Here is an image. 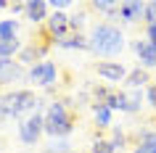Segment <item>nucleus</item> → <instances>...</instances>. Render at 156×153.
<instances>
[{
  "mask_svg": "<svg viewBox=\"0 0 156 153\" xmlns=\"http://www.w3.org/2000/svg\"><path fill=\"white\" fill-rule=\"evenodd\" d=\"M90 53L98 58H114L124 50V29L111 21H95L90 26Z\"/></svg>",
  "mask_w": 156,
  "mask_h": 153,
  "instance_id": "nucleus-1",
  "label": "nucleus"
},
{
  "mask_svg": "<svg viewBox=\"0 0 156 153\" xmlns=\"http://www.w3.org/2000/svg\"><path fill=\"white\" fill-rule=\"evenodd\" d=\"M0 103H3V116H5V121L21 119V116L29 119L32 113L48 108V106H42L45 100L37 98L29 87H13V90H8L5 95H0Z\"/></svg>",
  "mask_w": 156,
  "mask_h": 153,
  "instance_id": "nucleus-2",
  "label": "nucleus"
},
{
  "mask_svg": "<svg viewBox=\"0 0 156 153\" xmlns=\"http://www.w3.org/2000/svg\"><path fill=\"white\" fill-rule=\"evenodd\" d=\"M77 127V113L74 108L66 106L64 98H56L48 103V111H45V135L53 140V137H69Z\"/></svg>",
  "mask_w": 156,
  "mask_h": 153,
  "instance_id": "nucleus-3",
  "label": "nucleus"
},
{
  "mask_svg": "<svg viewBox=\"0 0 156 153\" xmlns=\"http://www.w3.org/2000/svg\"><path fill=\"white\" fill-rule=\"evenodd\" d=\"M58 79H61V66L56 64V61H42V64H34L32 69H29V77H27V82L29 85H34V87H42V90H53L58 85Z\"/></svg>",
  "mask_w": 156,
  "mask_h": 153,
  "instance_id": "nucleus-4",
  "label": "nucleus"
},
{
  "mask_svg": "<svg viewBox=\"0 0 156 153\" xmlns=\"http://www.w3.org/2000/svg\"><path fill=\"white\" fill-rule=\"evenodd\" d=\"M48 111V108H45ZM45 111H37V113H32L29 119H24V121H19V140L24 145H37L40 143V137L45 135Z\"/></svg>",
  "mask_w": 156,
  "mask_h": 153,
  "instance_id": "nucleus-5",
  "label": "nucleus"
},
{
  "mask_svg": "<svg viewBox=\"0 0 156 153\" xmlns=\"http://www.w3.org/2000/svg\"><path fill=\"white\" fill-rule=\"evenodd\" d=\"M93 69H95V74H98V79L106 82V85H111V87L124 85L127 74H130V69H127L122 61H98Z\"/></svg>",
  "mask_w": 156,
  "mask_h": 153,
  "instance_id": "nucleus-6",
  "label": "nucleus"
},
{
  "mask_svg": "<svg viewBox=\"0 0 156 153\" xmlns=\"http://www.w3.org/2000/svg\"><path fill=\"white\" fill-rule=\"evenodd\" d=\"M50 42H42V40H32L27 42L24 48H21V53H19V64L27 66V69H32L34 64H42V61H48V53H50Z\"/></svg>",
  "mask_w": 156,
  "mask_h": 153,
  "instance_id": "nucleus-7",
  "label": "nucleus"
},
{
  "mask_svg": "<svg viewBox=\"0 0 156 153\" xmlns=\"http://www.w3.org/2000/svg\"><path fill=\"white\" fill-rule=\"evenodd\" d=\"M27 77H29V69L21 66L16 58H0V87L27 82Z\"/></svg>",
  "mask_w": 156,
  "mask_h": 153,
  "instance_id": "nucleus-8",
  "label": "nucleus"
},
{
  "mask_svg": "<svg viewBox=\"0 0 156 153\" xmlns=\"http://www.w3.org/2000/svg\"><path fill=\"white\" fill-rule=\"evenodd\" d=\"M132 50H135V56H138L140 61V69H146V71H151V69H156V45L151 40H135L132 42Z\"/></svg>",
  "mask_w": 156,
  "mask_h": 153,
  "instance_id": "nucleus-9",
  "label": "nucleus"
},
{
  "mask_svg": "<svg viewBox=\"0 0 156 153\" xmlns=\"http://www.w3.org/2000/svg\"><path fill=\"white\" fill-rule=\"evenodd\" d=\"M48 16H50V5H48V0H27L24 19L29 21V24H34V26H45Z\"/></svg>",
  "mask_w": 156,
  "mask_h": 153,
  "instance_id": "nucleus-10",
  "label": "nucleus"
},
{
  "mask_svg": "<svg viewBox=\"0 0 156 153\" xmlns=\"http://www.w3.org/2000/svg\"><path fill=\"white\" fill-rule=\"evenodd\" d=\"M119 19L124 24L146 21V3H140V0H124V3H119Z\"/></svg>",
  "mask_w": 156,
  "mask_h": 153,
  "instance_id": "nucleus-11",
  "label": "nucleus"
},
{
  "mask_svg": "<svg viewBox=\"0 0 156 153\" xmlns=\"http://www.w3.org/2000/svg\"><path fill=\"white\" fill-rule=\"evenodd\" d=\"M148 85H154V82H151V71L140 69V66L130 69L127 79H124V90H146Z\"/></svg>",
  "mask_w": 156,
  "mask_h": 153,
  "instance_id": "nucleus-12",
  "label": "nucleus"
},
{
  "mask_svg": "<svg viewBox=\"0 0 156 153\" xmlns=\"http://www.w3.org/2000/svg\"><path fill=\"white\" fill-rule=\"evenodd\" d=\"M90 111H93V121H95L98 129H111V124H114V111L106 103H93Z\"/></svg>",
  "mask_w": 156,
  "mask_h": 153,
  "instance_id": "nucleus-13",
  "label": "nucleus"
},
{
  "mask_svg": "<svg viewBox=\"0 0 156 153\" xmlns=\"http://www.w3.org/2000/svg\"><path fill=\"white\" fill-rule=\"evenodd\" d=\"M61 50H90V37L85 32H74L69 37H64L61 42H56Z\"/></svg>",
  "mask_w": 156,
  "mask_h": 153,
  "instance_id": "nucleus-14",
  "label": "nucleus"
},
{
  "mask_svg": "<svg viewBox=\"0 0 156 153\" xmlns=\"http://www.w3.org/2000/svg\"><path fill=\"white\" fill-rule=\"evenodd\" d=\"M21 48H24V42L19 40V37H13V40H0V58H19Z\"/></svg>",
  "mask_w": 156,
  "mask_h": 153,
  "instance_id": "nucleus-15",
  "label": "nucleus"
},
{
  "mask_svg": "<svg viewBox=\"0 0 156 153\" xmlns=\"http://www.w3.org/2000/svg\"><path fill=\"white\" fill-rule=\"evenodd\" d=\"M87 8L103 16H119V3H108V0H93Z\"/></svg>",
  "mask_w": 156,
  "mask_h": 153,
  "instance_id": "nucleus-16",
  "label": "nucleus"
},
{
  "mask_svg": "<svg viewBox=\"0 0 156 153\" xmlns=\"http://www.w3.org/2000/svg\"><path fill=\"white\" fill-rule=\"evenodd\" d=\"M19 37V19H0V40H13Z\"/></svg>",
  "mask_w": 156,
  "mask_h": 153,
  "instance_id": "nucleus-17",
  "label": "nucleus"
},
{
  "mask_svg": "<svg viewBox=\"0 0 156 153\" xmlns=\"http://www.w3.org/2000/svg\"><path fill=\"white\" fill-rule=\"evenodd\" d=\"M45 153H74L72 140H69V137H53V140L45 145Z\"/></svg>",
  "mask_w": 156,
  "mask_h": 153,
  "instance_id": "nucleus-18",
  "label": "nucleus"
},
{
  "mask_svg": "<svg viewBox=\"0 0 156 153\" xmlns=\"http://www.w3.org/2000/svg\"><path fill=\"white\" fill-rule=\"evenodd\" d=\"M87 11H74V13H69V32H82V26L87 24Z\"/></svg>",
  "mask_w": 156,
  "mask_h": 153,
  "instance_id": "nucleus-19",
  "label": "nucleus"
},
{
  "mask_svg": "<svg viewBox=\"0 0 156 153\" xmlns=\"http://www.w3.org/2000/svg\"><path fill=\"white\" fill-rule=\"evenodd\" d=\"M108 143H111V148H114L116 153L122 151L124 145H127V132H124V129H111V137H108Z\"/></svg>",
  "mask_w": 156,
  "mask_h": 153,
  "instance_id": "nucleus-20",
  "label": "nucleus"
},
{
  "mask_svg": "<svg viewBox=\"0 0 156 153\" xmlns=\"http://www.w3.org/2000/svg\"><path fill=\"white\" fill-rule=\"evenodd\" d=\"M48 5H50V11H58V13H66L69 8H77V3H72V0H50Z\"/></svg>",
  "mask_w": 156,
  "mask_h": 153,
  "instance_id": "nucleus-21",
  "label": "nucleus"
},
{
  "mask_svg": "<svg viewBox=\"0 0 156 153\" xmlns=\"http://www.w3.org/2000/svg\"><path fill=\"white\" fill-rule=\"evenodd\" d=\"M90 153H116V151L111 148V143H108V140H103V137H98V140L93 143Z\"/></svg>",
  "mask_w": 156,
  "mask_h": 153,
  "instance_id": "nucleus-22",
  "label": "nucleus"
},
{
  "mask_svg": "<svg viewBox=\"0 0 156 153\" xmlns=\"http://www.w3.org/2000/svg\"><path fill=\"white\" fill-rule=\"evenodd\" d=\"M148 24H156V0L146 3V26Z\"/></svg>",
  "mask_w": 156,
  "mask_h": 153,
  "instance_id": "nucleus-23",
  "label": "nucleus"
},
{
  "mask_svg": "<svg viewBox=\"0 0 156 153\" xmlns=\"http://www.w3.org/2000/svg\"><path fill=\"white\" fill-rule=\"evenodd\" d=\"M146 103L156 111V85H148L146 87Z\"/></svg>",
  "mask_w": 156,
  "mask_h": 153,
  "instance_id": "nucleus-24",
  "label": "nucleus"
},
{
  "mask_svg": "<svg viewBox=\"0 0 156 153\" xmlns=\"http://www.w3.org/2000/svg\"><path fill=\"white\" fill-rule=\"evenodd\" d=\"M146 40H151L156 45V24H148L146 26Z\"/></svg>",
  "mask_w": 156,
  "mask_h": 153,
  "instance_id": "nucleus-25",
  "label": "nucleus"
},
{
  "mask_svg": "<svg viewBox=\"0 0 156 153\" xmlns=\"http://www.w3.org/2000/svg\"><path fill=\"white\" fill-rule=\"evenodd\" d=\"M8 8H11V13H24V11H27V3H11Z\"/></svg>",
  "mask_w": 156,
  "mask_h": 153,
  "instance_id": "nucleus-26",
  "label": "nucleus"
},
{
  "mask_svg": "<svg viewBox=\"0 0 156 153\" xmlns=\"http://www.w3.org/2000/svg\"><path fill=\"white\" fill-rule=\"evenodd\" d=\"M8 5H11V3H5V0H0V11H3V8H8Z\"/></svg>",
  "mask_w": 156,
  "mask_h": 153,
  "instance_id": "nucleus-27",
  "label": "nucleus"
},
{
  "mask_svg": "<svg viewBox=\"0 0 156 153\" xmlns=\"http://www.w3.org/2000/svg\"><path fill=\"white\" fill-rule=\"evenodd\" d=\"M3 121H5V116H3V103H0V124H3Z\"/></svg>",
  "mask_w": 156,
  "mask_h": 153,
  "instance_id": "nucleus-28",
  "label": "nucleus"
},
{
  "mask_svg": "<svg viewBox=\"0 0 156 153\" xmlns=\"http://www.w3.org/2000/svg\"><path fill=\"white\" fill-rule=\"evenodd\" d=\"M132 153H143V151H140V148H135V151H132Z\"/></svg>",
  "mask_w": 156,
  "mask_h": 153,
  "instance_id": "nucleus-29",
  "label": "nucleus"
},
{
  "mask_svg": "<svg viewBox=\"0 0 156 153\" xmlns=\"http://www.w3.org/2000/svg\"><path fill=\"white\" fill-rule=\"evenodd\" d=\"M154 85H156V77H154Z\"/></svg>",
  "mask_w": 156,
  "mask_h": 153,
  "instance_id": "nucleus-30",
  "label": "nucleus"
},
{
  "mask_svg": "<svg viewBox=\"0 0 156 153\" xmlns=\"http://www.w3.org/2000/svg\"><path fill=\"white\" fill-rule=\"evenodd\" d=\"M151 153H156V151H151Z\"/></svg>",
  "mask_w": 156,
  "mask_h": 153,
  "instance_id": "nucleus-31",
  "label": "nucleus"
},
{
  "mask_svg": "<svg viewBox=\"0 0 156 153\" xmlns=\"http://www.w3.org/2000/svg\"><path fill=\"white\" fill-rule=\"evenodd\" d=\"M0 153H3V151H0Z\"/></svg>",
  "mask_w": 156,
  "mask_h": 153,
  "instance_id": "nucleus-32",
  "label": "nucleus"
}]
</instances>
